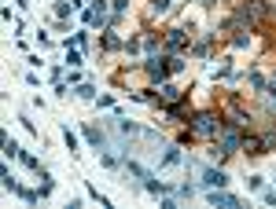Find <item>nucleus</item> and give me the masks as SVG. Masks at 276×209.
<instances>
[{"instance_id":"f257e3e1","label":"nucleus","mask_w":276,"mask_h":209,"mask_svg":"<svg viewBox=\"0 0 276 209\" xmlns=\"http://www.w3.org/2000/svg\"><path fill=\"white\" fill-rule=\"evenodd\" d=\"M265 0H240V7H236V26L240 30H251V26H258L265 18Z\"/></svg>"},{"instance_id":"f03ea898","label":"nucleus","mask_w":276,"mask_h":209,"mask_svg":"<svg viewBox=\"0 0 276 209\" xmlns=\"http://www.w3.org/2000/svg\"><path fill=\"white\" fill-rule=\"evenodd\" d=\"M221 125L225 121L217 118L214 110H203V114H192V118H188V132H192V136H217Z\"/></svg>"},{"instance_id":"7ed1b4c3","label":"nucleus","mask_w":276,"mask_h":209,"mask_svg":"<svg viewBox=\"0 0 276 209\" xmlns=\"http://www.w3.org/2000/svg\"><path fill=\"white\" fill-rule=\"evenodd\" d=\"M144 70H147V77H151V81H166V73H169V63H166V59H158V55H147Z\"/></svg>"},{"instance_id":"20e7f679","label":"nucleus","mask_w":276,"mask_h":209,"mask_svg":"<svg viewBox=\"0 0 276 209\" xmlns=\"http://www.w3.org/2000/svg\"><path fill=\"white\" fill-rule=\"evenodd\" d=\"M210 206H225V209H236V206H240V198H236V195H225L221 187H210Z\"/></svg>"},{"instance_id":"39448f33","label":"nucleus","mask_w":276,"mask_h":209,"mask_svg":"<svg viewBox=\"0 0 276 209\" xmlns=\"http://www.w3.org/2000/svg\"><path fill=\"white\" fill-rule=\"evenodd\" d=\"M225 125H236V129H247V125H251V114H247V110H240V107H228L225 110Z\"/></svg>"},{"instance_id":"423d86ee","label":"nucleus","mask_w":276,"mask_h":209,"mask_svg":"<svg viewBox=\"0 0 276 209\" xmlns=\"http://www.w3.org/2000/svg\"><path fill=\"white\" fill-rule=\"evenodd\" d=\"M158 99H162V103H180V99H184V92H180L177 88V84H158Z\"/></svg>"},{"instance_id":"0eeeda50","label":"nucleus","mask_w":276,"mask_h":209,"mask_svg":"<svg viewBox=\"0 0 276 209\" xmlns=\"http://www.w3.org/2000/svg\"><path fill=\"white\" fill-rule=\"evenodd\" d=\"M184 41H188L184 30H177V26H173V30H166V48L169 52H180V48H184Z\"/></svg>"},{"instance_id":"6e6552de","label":"nucleus","mask_w":276,"mask_h":209,"mask_svg":"<svg viewBox=\"0 0 276 209\" xmlns=\"http://www.w3.org/2000/svg\"><path fill=\"white\" fill-rule=\"evenodd\" d=\"M228 176L221 173V169H203V187H225Z\"/></svg>"},{"instance_id":"1a4fd4ad","label":"nucleus","mask_w":276,"mask_h":209,"mask_svg":"<svg viewBox=\"0 0 276 209\" xmlns=\"http://www.w3.org/2000/svg\"><path fill=\"white\" fill-rule=\"evenodd\" d=\"M85 139H89L96 150H103L107 147V136H103V129H96V125H85Z\"/></svg>"},{"instance_id":"9d476101","label":"nucleus","mask_w":276,"mask_h":209,"mask_svg":"<svg viewBox=\"0 0 276 209\" xmlns=\"http://www.w3.org/2000/svg\"><path fill=\"white\" fill-rule=\"evenodd\" d=\"M166 118L184 121V118H192V114H188V107H184V103H166Z\"/></svg>"},{"instance_id":"9b49d317","label":"nucleus","mask_w":276,"mask_h":209,"mask_svg":"<svg viewBox=\"0 0 276 209\" xmlns=\"http://www.w3.org/2000/svg\"><path fill=\"white\" fill-rule=\"evenodd\" d=\"M240 150H247V154H262V136H243Z\"/></svg>"},{"instance_id":"f8f14e48","label":"nucleus","mask_w":276,"mask_h":209,"mask_svg":"<svg viewBox=\"0 0 276 209\" xmlns=\"http://www.w3.org/2000/svg\"><path fill=\"white\" fill-rule=\"evenodd\" d=\"M180 161H184V158H180V147H169L162 154V169H173V165H180Z\"/></svg>"},{"instance_id":"ddd939ff","label":"nucleus","mask_w":276,"mask_h":209,"mask_svg":"<svg viewBox=\"0 0 276 209\" xmlns=\"http://www.w3.org/2000/svg\"><path fill=\"white\" fill-rule=\"evenodd\" d=\"M144 191H151V195H162V191H169V187L162 184V180H155V176H147V180H144Z\"/></svg>"},{"instance_id":"4468645a","label":"nucleus","mask_w":276,"mask_h":209,"mask_svg":"<svg viewBox=\"0 0 276 209\" xmlns=\"http://www.w3.org/2000/svg\"><path fill=\"white\" fill-rule=\"evenodd\" d=\"M118 48H126V44H122V37H114V33L103 37V52H118Z\"/></svg>"},{"instance_id":"2eb2a0df","label":"nucleus","mask_w":276,"mask_h":209,"mask_svg":"<svg viewBox=\"0 0 276 209\" xmlns=\"http://www.w3.org/2000/svg\"><path fill=\"white\" fill-rule=\"evenodd\" d=\"M118 132H126V136H137V125H133V121H126V118H118Z\"/></svg>"},{"instance_id":"dca6fc26","label":"nucleus","mask_w":276,"mask_h":209,"mask_svg":"<svg viewBox=\"0 0 276 209\" xmlns=\"http://www.w3.org/2000/svg\"><path fill=\"white\" fill-rule=\"evenodd\" d=\"M169 11V0H151V15H166Z\"/></svg>"},{"instance_id":"f3484780","label":"nucleus","mask_w":276,"mask_h":209,"mask_svg":"<svg viewBox=\"0 0 276 209\" xmlns=\"http://www.w3.org/2000/svg\"><path fill=\"white\" fill-rule=\"evenodd\" d=\"M247 41H251V37H247V30H236V37H232V48H247Z\"/></svg>"},{"instance_id":"a211bd4d","label":"nucleus","mask_w":276,"mask_h":209,"mask_svg":"<svg viewBox=\"0 0 276 209\" xmlns=\"http://www.w3.org/2000/svg\"><path fill=\"white\" fill-rule=\"evenodd\" d=\"M144 48H147V55H155V52H158V37H155V33H147V37H144Z\"/></svg>"},{"instance_id":"6ab92c4d","label":"nucleus","mask_w":276,"mask_h":209,"mask_svg":"<svg viewBox=\"0 0 276 209\" xmlns=\"http://www.w3.org/2000/svg\"><path fill=\"white\" fill-rule=\"evenodd\" d=\"M265 99H269V110L276 114V84H265Z\"/></svg>"},{"instance_id":"aec40b11","label":"nucleus","mask_w":276,"mask_h":209,"mask_svg":"<svg viewBox=\"0 0 276 209\" xmlns=\"http://www.w3.org/2000/svg\"><path fill=\"white\" fill-rule=\"evenodd\" d=\"M66 66H70V70H74V66H81V52H70V48H66Z\"/></svg>"},{"instance_id":"412c9836","label":"nucleus","mask_w":276,"mask_h":209,"mask_svg":"<svg viewBox=\"0 0 276 209\" xmlns=\"http://www.w3.org/2000/svg\"><path fill=\"white\" fill-rule=\"evenodd\" d=\"M169 63V73H180L184 70V59H180V55H173V59H166Z\"/></svg>"},{"instance_id":"4be33fe9","label":"nucleus","mask_w":276,"mask_h":209,"mask_svg":"<svg viewBox=\"0 0 276 209\" xmlns=\"http://www.w3.org/2000/svg\"><path fill=\"white\" fill-rule=\"evenodd\" d=\"M251 88L254 92H265V77H262V73H251Z\"/></svg>"},{"instance_id":"5701e85b","label":"nucleus","mask_w":276,"mask_h":209,"mask_svg":"<svg viewBox=\"0 0 276 209\" xmlns=\"http://www.w3.org/2000/svg\"><path fill=\"white\" fill-rule=\"evenodd\" d=\"M78 96L81 99H92V96H96V88H92V84H78Z\"/></svg>"},{"instance_id":"b1692460","label":"nucleus","mask_w":276,"mask_h":209,"mask_svg":"<svg viewBox=\"0 0 276 209\" xmlns=\"http://www.w3.org/2000/svg\"><path fill=\"white\" fill-rule=\"evenodd\" d=\"M4 154H7V158H15V154H18V147L11 143V136H4Z\"/></svg>"},{"instance_id":"393cba45","label":"nucleus","mask_w":276,"mask_h":209,"mask_svg":"<svg viewBox=\"0 0 276 209\" xmlns=\"http://www.w3.org/2000/svg\"><path fill=\"white\" fill-rule=\"evenodd\" d=\"M63 136H66V147H70V150H78V136H74V132H70V129H66V132H63Z\"/></svg>"},{"instance_id":"a878e982","label":"nucleus","mask_w":276,"mask_h":209,"mask_svg":"<svg viewBox=\"0 0 276 209\" xmlns=\"http://www.w3.org/2000/svg\"><path fill=\"white\" fill-rule=\"evenodd\" d=\"M247 187H251V191H262L265 184H262V176H251V180H247Z\"/></svg>"},{"instance_id":"bb28decb","label":"nucleus","mask_w":276,"mask_h":209,"mask_svg":"<svg viewBox=\"0 0 276 209\" xmlns=\"http://www.w3.org/2000/svg\"><path fill=\"white\" fill-rule=\"evenodd\" d=\"M137 48H140V41H137V37H129V41H126V52H129V55H137Z\"/></svg>"},{"instance_id":"cd10ccee","label":"nucleus","mask_w":276,"mask_h":209,"mask_svg":"<svg viewBox=\"0 0 276 209\" xmlns=\"http://www.w3.org/2000/svg\"><path fill=\"white\" fill-rule=\"evenodd\" d=\"M96 107H100V110H107V107H114V99H111V96H100V99H96Z\"/></svg>"},{"instance_id":"c85d7f7f","label":"nucleus","mask_w":276,"mask_h":209,"mask_svg":"<svg viewBox=\"0 0 276 209\" xmlns=\"http://www.w3.org/2000/svg\"><path fill=\"white\" fill-rule=\"evenodd\" d=\"M111 7H114V15H122V11H126V7H129V0H114Z\"/></svg>"},{"instance_id":"c756f323","label":"nucleus","mask_w":276,"mask_h":209,"mask_svg":"<svg viewBox=\"0 0 276 209\" xmlns=\"http://www.w3.org/2000/svg\"><path fill=\"white\" fill-rule=\"evenodd\" d=\"M265 206H276V191H265Z\"/></svg>"},{"instance_id":"7c9ffc66","label":"nucleus","mask_w":276,"mask_h":209,"mask_svg":"<svg viewBox=\"0 0 276 209\" xmlns=\"http://www.w3.org/2000/svg\"><path fill=\"white\" fill-rule=\"evenodd\" d=\"M273 11H276V4H273Z\"/></svg>"}]
</instances>
